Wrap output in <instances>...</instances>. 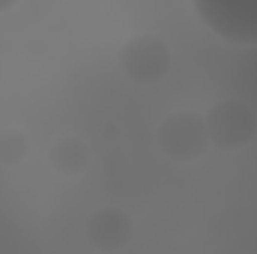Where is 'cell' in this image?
I'll use <instances>...</instances> for the list:
<instances>
[{
    "label": "cell",
    "mask_w": 257,
    "mask_h": 254,
    "mask_svg": "<svg viewBox=\"0 0 257 254\" xmlns=\"http://www.w3.org/2000/svg\"><path fill=\"white\" fill-rule=\"evenodd\" d=\"M192 6L218 39L257 45V0H192Z\"/></svg>",
    "instance_id": "cell-1"
},
{
    "label": "cell",
    "mask_w": 257,
    "mask_h": 254,
    "mask_svg": "<svg viewBox=\"0 0 257 254\" xmlns=\"http://www.w3.org/2000/svg\"><path fill=\"white\" fill-rule=\"evenodd\" d=\"M156 141H159V150L171 162H180V165L197 162L206 153V147L212 144L209 132H206V120L197 111H174V114H168L156 129Z\"/></svg>",
    "instance_id": "cell-2"
},
{
    "label": "cell",
    "mask_w": 257,
    "mask_h": 254,
    "mask_svg": "<svg viewBox=\"0 0 257 254\" xmlns=\"http://www.w3.org/2000/svg\"><path fill=\"white\" fill-rule=\"evenodd\" d=\"M206 132L209 141L221 150H239L245 144H251L257 135V114L254 108L242 99H221L215 102L206 114Z\"/></svg>",
    "instance_id": "cell-3"
},
{
    "label": "cell",
    "mask_w": 257,
    "mask_h": 254,
    "mask_svg": "<svg viewBox=\"0 0 257 254\" xmlns=\"http://www.w3.org/2000/svg\"><path fill=\"white\" fill-rule=\"evenodd\" d=\"M120 72L132 84H159L171 72V48L162 36H135L117 54Z\"/></svg>",
    "instance_id": "cell-4"
},
{
    "label": "cell",
    "mask_w": 257,
    "mask_h": 254,
    "mask_svg": "<svg viewBox=\"0 0 257 254\" xmlns=\"http://www.w3.org/2000/svg\"><path fill=\"white\" fill-rule=\"evenodd\" d=\"M87 236L102 251H117L132 239V218L117 206H102L87 218Z\"/></svg>",
    "instance_id": "cell-5"
},
{
    "label": "cell",
    "mask_w": 257,
    "mask_h": 254,
    "mask_svg": "<svg viewBox=\"0 0 257 254\" xmlns=\"http://www.w3.org/2000/svg\"><path fill=\"white\" fill-rule=\"evenodd\" d=\"M48 162H51L54 171L69 174V177L84 174L87 165H90V147H87V141H81L78 135H63V138H57V141L51 144Z\"/></svg>",
    "instance_id": "cell-6"
},
{
    "label": "cell",
    "mask_w": 257,
    "mask_h": 254,
    "mask_svg": "<svg viewBox=\"0 0 257 254\" xmlns=\"http://www.w3.org/2000/svg\"><path fill=\"white\" fill-rule=\"evenodd\" d=\"M27 150H30V144H27L24 132H18V129L0 132V162L3 165H21Z\"/></svg>",
    "instance_id": "cell-7"
},
{
    "label": "cell",
    "mask_w": 257,
    "mask_h": 254,
    "mask_svg": "<svg viewBox=\"0 0 257 254\" xmlns=\"http://www.w3.org/2000/svg\"><path fill=\"white\" fill-rule=\"evenodd\" d=\"M15 3H18V0H0V15H3V12H6V9H12V6H15Z\"/></svg>",
    "instance_id": "cell-8"
}]
</instances>
